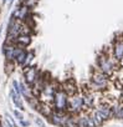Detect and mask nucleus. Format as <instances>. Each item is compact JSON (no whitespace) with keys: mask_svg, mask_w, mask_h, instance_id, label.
Returning <instances> with one entry per match:
<instances>
[{"mask_svg":"<svg viewBox=\"0 0 123 127\" xmlns=\"http://www.w3.org/2000/svg\"><path fill=\"white\" fill-rule=\"evenodd\" d=\"M1 1H3V4H5V3L8 1V0H1Z\"/></svg>","mask_w":123,"mask_h":127,"instance_id":"a878e982","label":"nucleus"},{"mask_svg":"<svg viewBox=\"0 0 123 127\" xmlns=\"http://www.w3.org/2000/svg\"><path fill=\"white\" fill-rule=\"evenodd\" d=\"M29 14H30V9L27 8V6H25V5H23V6H18L16 8V10L13 13V18L14 19H16V20H20V21H25L27 18H29Z\"/></svg>","mask_w":123,"mask_h":127,"instance_id":"9b49d317","label":"nucleus"},{"mask_svg":"<svg viewBox=\"0 0 123 127\" xmlns=\"http://www.w3.org/2000/svg\"><path fill=\"white\" fill-rule=\"evenodd\" d=\"M5 127H14V125H13L8 118H5Z\"/></svg>","mask_w":123,"mask_h":127,"instance_id":"b1692460","label":"nucleus"},{"mask_svg":"<svg viewBox=\"0 0 123 127\" xmlns=\"http://www.w3.org/2000/svg\"><path fill=\"white\" fill-rule=\"evenodd\" d=\"M88 113H90V116H91V118H92V121H93V123H95L96 127H101L102 125L106 123V122L103 121V118L101 117V115H99L95 108L91 110V111H88Z\"/></svg>","mask_w":123,"mask_h":127,"instance_id":"dca6fc26","label":"nucleus"},{"mask_svg":"<svg viewBox=\"0 0 123 127\" xmlns=\"http://www.w3.org/2000/svg\"><path fill=\"white\" fill-rule=\"evenodd\" d=\"M34 121H35V123H36L37 127H45V122H44V120L41 117H35Z\"/></svg>","mask_w":123,"mask_h":127,"instance_id":"4be33fe9","label":"nucleus"},{"mask_svg":"<svg viewBox=\"0 0 123 127\" xmlns=\"http://www.w3.org/2000/svg\"><path fill=\"white\" fill-rule=\"evenodd\" d=\"M36 111H39L44 117H46V118H49L50 116H51V113L53 112V107L51 106V105H47V103H44V102H40V105L37 106V108H36Z\"/></svg>","mask_w":123,"mask_h":127,"instance_id":"4468645a","label":"nucleus"},{"mask_svg":"<svg viewBox=\"0 0 123 127\" xmlns=\"http://www.w3.org/2000/svg\"><path fill=\"white\" fill-rule=\"evenodd\" d=\"M96 69H98L101 72H103L108 77H112L116 74V71L119 69V61L114 57L112 46L106 47L102 51V54L98 55L97 62H96Z\"/></svg>","mask_w":123,"mask_h":127,"instance_id":"f257e3e1","label":"nucleus"},{"mask_svg":"<svg viewBox=\"0 0 123 127\" xmlns=\"http://www.w3.org/2000/svg\"><path fill=\"white\" fill-rule=\"evenodd\" d=\"M111 85V77L101 72L98 69L92 70L88 80V87L93 92H106Z\"/></svg>","mask_w":123,"mask_h":127,"instance_id":"f03ea898","label":"nucleus"},{"mask_svg":"<svg viewBox=\"0 0 123 127\" xmlns=\"http://www.w3.org/2000/svg\"><path fill=\"white\" fill-rule=\"evenodd\" d=\"M61 86H62V89L66 91V94L69 96H72V95H75L80 91V87L77 86L75 79H67L64 84H61Z\"/></svg>","mask_w":123,"mask_h":127,"instance_id":"9d476101","label":"nucleus"},{"mask_svg":"<svg viewBox=\"0 0 123 127\" xmlns=\"http://www.w3.org/2000/svg\"><path fill=\"white\" fill-rule=\"evenodd\" d=\"M14 61H6L5 62V72L6 75H10L13 71H14Z\"/></svg>","mask_w":123,"mask_h":127,"instance_id":"a211bd4d","label":"nucleus"},{"mask_svg":"<svg viewBox=\"0 0 123 127\" xmlns=\"http://www.w3.org/2000/svg\"><path fill=\"white\" fill-rule=\"evenodd\" d=\"M14 116L16 117V120H19V121H23L24 120V115L21 113V111H19V110H14Z\"/></svg>","mask_w":123,"mask_h":127,"instance_id":"412c9836","label":"nucleus"},{"mask_svg":"<svg viewBox=\"0 0 123 127\" xmlns=\"http://www.w3.org/2000/svg\"><path fill=\"white\" fill-rule=\"evenodd\" d=\"M112 47H113V55H114V57L118 61L121 59H123V35L122 36H117L114 39V42H113Z\"/></svg>","mask_w":123,"mask_h":127,"instance_id":"1a4fd4ad","label":"nucleus"},{"mask_svg":"<svg viewBox=\"0 0 123 127\" xmlns=\"http://www.w3.org/2000/svg\"><path fill=\"white\" fill-rule=\"evenodd\" d=\"M52 107L56 111H67L69 107V95L66 94V91L62 89V86L58 85L55 96H53V101H52Z\"/></svg>","mask_w":123,"mask_h":127,"instance_id":"7ed1b4c3","label":"nucleus"},{"mask_svg":"<svg viewBox=\"0 0 123 127\" xmlns=\"http://www.w3.org/2000/svg\"><path fill=\"white\" fill-rule=\"evenodd\" d=\"M77 120V127H96L88 111H82L81 113L76 115Z\"/></svg>","mask_w":123,"mask_h":127,"instance_id":"6e6552de","label":"nucleus"},{"mask_svg":"<svg viewBox=\"0 0 123 127\" xmlns=\"http://www.w3.org/2000/svg\"><path fill=\"white\" fill-rule=\"evenodd\" d=\"M95 110L101 115V117L103 118L104 122H107V121H109V120H112V118L114 117V115H113V110H112L111 105L107 103V102H102V103H99Z\"/></svg>","mask_w":123,"mask_h":127,"instance_id":"0eeeda50","label":"nucleus"},{"mask_svg":"<svg viewBox=\"0 0 123 127\" xmlns=\"http://www.w3.org/2000/svg\"><path fill=\"white\" fill-rule=\"evenodd\" d=\"M0 127H4V125L1 123V121H0Z\"/></svg>","mask_w":123,"mask_h":127,"instance_id":"bb28decb","label":"nucleus"},{"mask_svg":"<svg viewBox=\"0 0 123 127\" xmlns=\"http://www.w3.org/2000/svg\"><path fill=\"white\" fill-rule=\"evenodd\" d=\"M13 87H14V91H15L18 95H20V96H21V91H20V84H19L16 80H14V81H13Z\"/></svg>","mask_w":123,"mask_h":127,"instance_id":"aec40b11","label":"nucleus"},{"mask_svg":"<svg viewBox=\"0 0 123 127\" xmlns=\"http://www.w3.org/2000/svg\"><path fill=\"white\" fill-rule=\"evenodd\" d=\"M15 47H16L15 44H9V42H5V44H4V46H3V52H4V55H5L6 61H14Z\"/></svg>","mask_w":123,"mask_h":127,"instance_id":"f8f14e48","label":"nucleus"},{"mask_svg":"<svg viewBox=\"0 0 123 127\" xmlns=\"http://www.w3.org/2000/svg\"><path fill=\"white\" fill-rule=\"evenodd\" d=\"M34 57H35V54H34V51H27V55H26L25 62L23 64V69H24V70L31 66V62H32Z\"/></svg>","mask_w":123,"mask_h":127,"instance_id":"f3484780","label":"nucleus"},{"mask_svg":"<svg viewBox=\"0 0 123 127\" xmlns=\"http://www.w3.org/2000/svg\"><path fill=\"white\" fill-rule=\"evenodd\" d=\"M19 122H20V125H21L23 127H29V126H30V122H29V121L23 120V121H19Z\"/></svg>","mask_w":123,"mask_h":127,"instance_id":"5701e85b","label":"nucleus"},{"mask_svg":"<svg viewBox=\"0 0 123 127\" xmlns=\"http://www.w3.org/2000/svg\"><path fill=\"white\" fill-rule=\"evenodd\" d=\"M8 1H9V3H10V4H11V3H13V1H14V0H8Z\"/></svg>","mask_w":123,"mask_h":127,"instance_id":"cd10ccee","label":"nucleus"},{"mask_svg":"<svg viewBox=\"0 0 123 127\" xmlns=\"http://www.w3.org/2000/svg\"><path fill=\"white\" fill-rule=\"evenodd\" d=\"M10 96H11V101L14 102L15 107H16L19 111H24L25 107H24V102H23V100H21V96L18 95V94L14 91V89L10 90Z\"/></svg>","mask_w":123,"mask_h":127,"instance_id":"ddd939ff","label":"nucleus"},{"mask_svg":"<svg viewBox=\"0 0 123 127\" xmlns=\"http://www.w3.org/2000/svg\"><path fill=\"white\" fill-rule=\"evenodd\" d=\"M40 75H41V74L39 72L37 67L31 65L30 67H27V69L24 70V80H25V84L31 87V86L36 82V80L40 77Z\"/></svg>","mask_w":123,"mask_h":127,"instance_id":"423d86ee","label":"nucleus"},{"mask_svg":"<svg viewBox=\"0 0 123 127\" xmlns=\"http://www.w3.org/2000/svg\"><path fill=\"white\" fill-rule=\"evenodd\" d=\"M119 67H123V59L119 60Z\"/></svg>","mask_w":123,"mask_h":127,"instance_id":"393cba45","label":"nucleus"},{"mask_svg":"<svg viewBox=\"0 0 123 127\" xmlns=\"http://www.w3.org/2000/svg\"><path fill=\"white\" fill-rule=\"evenodd\" d=\"M15 44H16L19 47H23V49L27 47V46L31 44V35H20V36L16 39Z\"/></svg>","mask_w":123,"mask_h":127,"instance_id":"2eb2a0df","label":"nucleus"},{"mask_svg":"<svg viewBox=\"0 0 123 127\" xmlns=\"http://www.w3.org/2000/svg\"><path fill=\"white\" fill-rule=\"evenodd\" d=\"M37 1H39V0H25L24 5L27 6L29 9H32V8H35L37 5Z\"/></svg>","mask_w":123,"mask_h":127,"instance_id":"6ab92c4d","label":"nucleus"},{"mask_svg":"<svg viewBox=\"0 0 123 127\" xmlns=\"http://www.w3.org/2000/svg\"><path fill=\"white\" fill-rule=\"evenodd\" d=\"M70 116H71V113H69L67 111H56V110H53V112L51 113V116L47 120L53 126L67 127V121H69Z\"/></svg>","mask_w":123,"mask_h":127,"instance_id":"39448f33","label":"nucleus"},{"mask_svg":"<svg viewBox=\"0 0 123 127\" xmlns=\"http://www.w3.org/2000/svg\"><path fill=\"white\" fill-rule=\"evenodd\" d=\"M82 111H85V103H83V97L81 94V90L72 95L69 96V107H67V112L71 115H78Z\"/></svg>","mask_w":123,"mask_h":127,"instance_id":"20e7f679","label":"nucleus"}]
</instances>
